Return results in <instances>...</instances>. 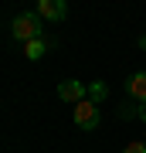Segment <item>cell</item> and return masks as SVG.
Segmentation results:
<instances>
[{
  "label": "cell",
  "instance_id": "6da1fadb",
  "mask_svg": "<svg viewBox=\"0 0 146 153\" xmlns=\"http://www.w3.org/2000/svg\"><path fill=\"white\" fill-rule=\"evenodd\" d=\"M41 17L38 10H24V14H17L14 21H10V41L17 44H27V41H38L41 38Z\"/></svg>",
  "mask_w": 146,
  "mask_h": 153
},
{
  "label": "cell",
  "instance_id": "7a4b0ae2",
  "mask_svg": "<svg viewBox=\"0 0 146 153\" xmlns=\"http://www.w3.org/2000/svg\"><path fill=\"white\" fill-rule=\"evenodd\" d=\"M71 116H75V126L78 129H85V133H92V129H99V123H102V112H99V105L95 102H78L75 109H71Z\"/></svg>",
  "mask_w": 146,
  "mask_h": 153
},
{
  "label": "cell",
  "instance_id": "3957f363",
  "mask_svg": "<svg viewBox=\"0 0 146 153\" xmlns=\"http://www.w3.org/2000/svg\"><path fill=\"white\" fill-rule=\"evenodd\" d=\"M58 99H61V102L78 105V102H85V99H88V85L78 82V78H65V82H58Z\"/></svg>",
  "mask_w": 146,
  "mask_h": 153
},
{
  "label": "cell",
  "instance_id": "277c9868",
  "mask_svg": "<svg viewBox=\"0 0 146 153\" xmlns=\"http://www.w3.org/2000/svg\"><path fill=\"white\" fill-rule=\"evenodd\" d=\"M38 17L48 24H58L68 17V4L65 0H38Z\"/></svg>",
  "mask_w": 146,
  "mask_h": 153
},
{
  "label": "cell",
  "instance_id": "5b68a950",
  "mask_svg": "<svg viewBox=\"0 0 146 153\" xmlns=\"http://www.w3.org/2000/svg\"><path fill=\"white\" fill-rule=\"evenodd\" d=\"M126 95L136 102H146V71H133L129 82H126Z\"/></svg>",
  "mask_w": 146,
  "mask_h": 153
},
{
  "label": "cell",
  "instance_id": "8992f818",
  "mask_svg": "<svg viewBox=\"0 0 146 153\" xmlns=\"http://www.w3.org/2000/svg\"><path fill=\"white\" fill-rule=\"evenodd\" d=\"M48 48H54V38L27 41V44H24V58H27V61H38V58H44V51H48Z\"/></svg>",
  "mask_w": 146,
  "mask_h": 153
},
{
  "label": "cell",
  "instance_id": "52a82bcc",
  "mask_svg": "<svg viewBox=\"0 0 146 153\" xmlns=\"http://www.w3.org/2000/svg\"><path fill=\"white\" fill-rule=\"evenodd\" d=\"M105 99H109V85H105V82H92V85H88V102L102 105Z\"/></svg>",
  "mask_w": 146,
  "mask_h": 153
},
{
  "label": "cell",
  "instance_id": "ba28073f",
  "mask_svg": "<svg viewBox=\"0 0 146 153\" xmlns=\"http://www.w3.org/2000/svg\"><path fill=\"white\" fill-rule=\"evenodd\" d=\"M136 109H139V105H133V102H122V105H119V119H136Z\"/></svg>",
  "mask_w": 146,
  "mask_h": 153
},
{
  "label": "cell",
  "instance_id": "9c48e42d",
  "mask_svg": "<svg viewBox=\"0 0 146 153\" xmlns=\"http://www.w3.org/2000/svg\"><path fill=\"white\" fill-rule=\"evenodd\" d=\"M122 153H146V143H143V140H129V143L122 146Z\"/></svg>",
  "mask_w": 146,
  "mask_h": 153
},
{
  "label": "cell",
  "instance_id": "30bf717a",
  "mask_svg": "<svg viewBox=\"0 0 146 153\" xmlns=\"http://www.w3.org/2000/svg\"><path fill=\"white\" fill-rule=\"evenodd\" d=\"M136 119H139V123H146V102H139V109H136Z\"/></svg>",
  "mask_w": 146,
  "mask_h": 153
},
{
  "label": "cell",
  "instance_id": "8fae6325",
  "mask_svg": "<svg viewBox=\"0 0 146 153\" xmlns=\"http://www.w3.org/2000/svg\"><path fill=\"white\" fill-rule=\"evenodd\" d=\"M139 48H143V51H146V34H143V38H139Z\"/></svg>",
  "mask_w": 146,
  "mask_h": 153
}]
</instances>
